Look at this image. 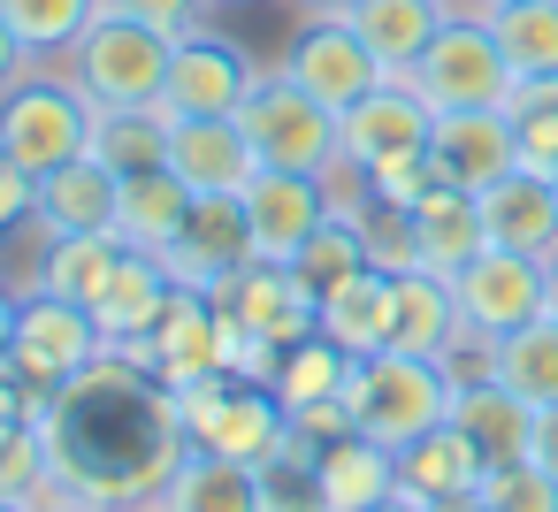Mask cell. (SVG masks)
<instances>
[{"instance_id":"6da1fadb","label":"cell","mask_w":558,"mask_h":512,"mask_svg":"<svg viewBox=\"0 0 558 512\" xmlns=\"http://www.w3.org/2000/svg\"><path fill=\"white\" fill-rule=\"evenodd\" d=\"M32 420L54 443L62 497L100 512H154L177 459L192 451L177 390L131 352H100L62 390H32Z\"/></svg>"},{"instance_id":"7a4b0ae2","label":"cell","mask_w":558,"mask_h":512,"mask_svg":"<svg viewBox=\"0 0 558 512\" xmlns=\"http://www.w3.org/2000/svg\"><path fill=\"white\" fill-rule=\"evenodd\" d=\"M169 32L123 16V9H100L93 32L62 54V77L93 100V115H123V108H161V85H169Z\"/></svg>"},{"instance_id":"3957f363","label":"cell","mask_w":558,"mask_h":512,"mask_svg":"<svg viewBox=\"0 0 558 512\" xmlns=\"http://www.w3.org/2000/svg\"><path fill=\"white\" fill-rule=\"evenodd\" d=\"M451 375L436 367V359H421V352H367V359H352V375H344V405H352V428L360 436H375V443H390V451H405L413 436H428V428H444L451 420Z\"/></svg>"},{"instance_id":"277c9868","label":"cell","mask_w":558,"mask_h":512,"mask_svg":"<svg viewBox=\"0 0 558 512\" xmlns=\"http://www.w3.org/2000/svg\"><path fill=\"white\" fill-rule=\"evenodd\" d=\"M0 154H9L16 169H32V176L93 154V100L70 77L24 70L9 93H0Z\"/></svg>"},{"instance_id":"5b68a950","label":"cell","mask_w":558,"mask_h":512,"mask_svg":"<svg viewBox=\"0 0 558 512\" xmlns=\"http://www.w3.org/2000/svg\"><path fill=\"white\" fill-rule=\"evenodd\" d=\"M398 85H413L436 115H459V108H505L520 77H512V62H505V47H497L489 16H466V9H459Z\"/></svg>"},{"instance_id":"8992f818","label":"cell","mask_w":558,"mask_h":512,"mask_svg":"<svg viewBox=\"0 0 558 512\" xmlns=\"http://www.w3.org/2000/svg\"><path fill=\"white\" fill-rule=\"evenodd\" d=\"M177 405H184V436L199 443V451H222V459H238V466H260L283 436H291V413H283V398L268 390V382H245V375H207V382H192V390H177Z\"/></svg>"},{"instance_id":"52a82bcc","label":"cell","mask_w":558,"mask_h":512,"mask_svg":"<svg viewBox=\"0 0 558 512\" xmlns=\"http://www.w3.org/2000/svg\"><path fill=\"white\" fill-rule=\"evenodd\" d=\"M238 131L253 138L260 169H299V176H329L344 161L337 146V108H322L314 93H299L283 70L253 85V100L238 108Z\"/></svg>"},{"instance_id":"ba28073f","label":"cell","mask_w":558,"mask_h":512,"mask_svg":"<svg viewBox=\"0 0 558 512\" xmlns=\"http://www.w3.org/2000/svg\"><path fill=\"white\" fill-rule=\"evenodd\" d=\"M100 352H108V337H100L93 306H77V298H54V291H39V283L16 298L9 367H16L32 390H62V382H70V375H85Z\"/></svg>"},{"instance_id":"9c48e42d","label":"cell","mask_w":558,"mask_h":512,"mask_svg":"<svg viewBox=\"0 0 558 512\" xmlns=\"http://www.w3.org/2000/svg\"><path fill=\"white\" fill-rule=\"evenodd\" d=\"M207 298H215V314H222L230 352H238V344H276V352H291L299 337H314V329H322L314 298L299 291V276H291L283 260H245V268H238V276H222Z\"/></svg>"},{"instance_id":"30bf717a","label":"cell","mask_w":558,"mask_h":512,"mask_svg":"<svg viewBox=\"0 0 558 512\" xmlns=\"http://www.w3.org/2000/svg\"><path fill=\"white\" fill-rule=\"evenodd\" d=\"M253 85H260V70H253V54L238 47V39H222V32H184L177 47H169V85H161V115L169 123H199V115H238L245 100H253Z\"/></svg>"},{"instance_id":"8fae6325","label":"cell","mask_w":558,"mask_h":512,"mask_svg":"<svg viewBox=\"0 0 558 512\" xmlns=\"http://www.w3.org/2000/svg\"><path fill=\"white\" fill-rule=\"evenodd\" d=\"M283 77L299 85V93H314L322 108H360L390 70L367 54V39L344 24V16H306L299 24V39H291V54H283Z\"/></svg>"},{"instance_id":"7c38bea8","label":"cell","mask_w":558,"mask_h":512,"mask_svg":"<svg viewBox=\"0 0 558 512\" xmlns=\"http://www.w3.org/2000/svg\"><path fill=\"white\" fill-rule=\"evenodd\" d=\"M451 298H459V321H466V329L512 337L520 321L543 314V298H550V260H527V253L482 245V253L451 276Z\"/></svg>"},{"instance_id":"4fadbf2b","label":"cell","mask_w":558,"mask_h":512,"mask_svg":"<svg viewBox=\"0 0 558 512\" xmlns=\"http://www.w3.org/2000/svg\"><path fill=\"white\" fill-rule=\"evenodd\" d=\"M154 260H161V276H169L177 291H215L222 276H238L245 260H260V253H253L245 199H238V192H207V199H192V222H184L177 245H161Z\"/></svg>"},{"instance_id":"5bb4252c","label":"cell","mask_w":558,"mask_h":512,"mask_svg":"<svg viewBox=\"0 0 558 512\" xmlns=\"http://www.w3.org/2000/svg\"><path fill=\"white\" fill-rule=\"evenodd\" d=\"M428 131H436V108L413 93V85H398V77H383L360 108H344L337 115V146H344V169H383V161H405V154H428Z\"/></svg>"},{"instance_id":"9a60e30c","label":"cell","mask_w":558,"mask_h":512,"mask_svg":"<svg viewBox=\"0 0 558 512\" xmlns=\"http://www.w3.org/2000/svg\"><path fill=\"white\" fill-rule=\"evenodd\" d=\"M131 359H146L169 390H192V382L222 375V367H230V337H222L215 298H207V291H169L161 321L146 329V344H138Z\"/></svg>"},{"instance_id":"2e32d148","label":"cell","mask_w":558,"mask_h":512,"mask_svg":"<svg viewBox=\"0 0 558 512\" xmlns=\"http://www.w3.org/2000/svg\"><path fill=\"white\" fill-rule=\"evenodd\" d=\"M238 199H245V222H253V253L260 260H283V268L337 215L329 207V176H299V169H253V184Z\"/></svg>"},{"instance_id":"e0dca14e","label":"cell","mask_w":558,"mask_h":512,"mask_svg":"<svg viewBox=\"0 0 558 512\" xmlns=\"http://www.w3.org/2000/svg\"><path fill=\"white\" fill-rule=\"evenodd\" d=\"M116 192H123V176L100 154H77V161H62V169L39 176L32 222L47 237H116Z\"/></svg>"},{"instance_id":"ac0fdd59","label":"cell","mask_w":558,"mask_h":512,"mask_svg":"<svg viewBox=\"0 0 558 512\" xmlns=\"http://www.w3.org/2000/svg\"><path fill=\"white\" fill-rule=\"evenodd\" d=\"M482 474H489V451H482L459 420H444V428H428V436H413V443L398 451V489L421 497V504H436V512L474 504V497H482Z\"/></svg>"},{"instance_id":"d6986e66","label":"cell","mask_w":558,"mask_h":512,"mask_svg":"<svg viewBox=\"0 0 558 512\" xmlns=\"http://www.w3.org/2000/svg\"><path fill=\"white\" fill-rule=\"evenodd\" d=\"M428 154H436V169H444L459 192H489L497 176L520 169V146H512V115H505V108H459V115H436Z\"/></svg>"},{"instance_id":"ffe728a7","label":"cell","mask_w":558,"mask_h":512,"mask_svg":"<svg viewBox=\"0 0 558 512\" xmlns=\"http://www.w3.org/2000/svg\"><path fill=\"white\" fill-rule=\"evenodd\" d=\"M169 169L207 199V192H245L260 154L238 131V115H199V123H169Z\"/></svg>"},{"instance_id":"44dd1931","label":"cell","mask_w":558,"mask_h":512,"mask_svg":"<svg viewBox=\"0 0 558 512\" xmlns=\"http://www.w3.org/2000/svg\"><path fill=\"white\" fill-rule=\"evenodd\" d=\"M474 199H482V230H489V245L527 253V260H550V253H558V184H550V176L512 169V176H497V184L474 192Z\"/></svg>"},{"instance_id":"7402d4cb","label":"cell","mask_w":558,"mask_h":512,"mask_svg":"<svg viewBox=\"0 0 558 512\" xmlns=\"http://www.w3.org/2000/svg\"><path fill=\"white\" fill-rule=\"evenodd\" d=\"M451 16H459V0H352V9H344V24L367 39V54L390 77H405Z\"/></svg>"},{"instance_id":"603a6c76","label":"cell","mask_w":558,"mask_h":512,"mask_svg":"<svg viewBox=\"0 0 558 512\" xmlns=\"http://www.w3.org/2000/svg\"><path fill=\"white\" fill-rule=\"evenodd\" d=\"M169 291H177V283L161 276V260H154V253H131V245H123L116 276H108V283H100V298H93V321H100L108 352H138V344H146V329L161 321Z\"/></svg>"},{"instance_id":"cb8c5ba5","label":"cell","mask_w":558,"mask_h":512,"mask_svg":"<svg viewBox=\"0 0 558 512\" xmlns=\"http://www.w3.org/2000/svg\"><path fill=\"white\" fill-rule=\"evenodd\" d=\"M192 184L177 176V169H146V176H123V192H116V237L131 245V253H161V245H177V230L192 222Z\"/></svg>"},{"instance_id":"d4e9b609","label":"cell","mask_w":558,"mask_h":512,"mask_svg":"<svg viewBox=\"0 0 558 512\" xmlns=\"http://www.w3.org/2000/svg\"><path fill=\"white\" fill-rule=\"evenodd\" d=\"M413 245H421V268H428V276H459V268L489 245L482 199L459 192V184H436L428 199H413Z\"/></svg>"},{"instance_id":"484cf974","label":"cell","mask_w":558,"mask_h":512,"mask_svg":"<svg viewBox=\"0 0 558 512\" xmlns=\"http://www.w3.org/2000/svg\"><path fill=\"white\" fill-rule=\"evenodd\" d=\"M390 321H398V276H383V268H360L352 283H337L322 298V337H337L352 359L390 352Z\"/></svg>"},{"instance_id":"4316f807","label":"cell","mask_w":558,"mask_h":512,"mask_svg":"<svg viewBox=\"0 0 558 512\" xmlns=\"http://www.w3.org/2000/svg\"><path fill=\"white\" fill-rule=\"evenodd\" d=\"M383 497H398V451L390 443H375L360 428L322 443V504L329 512H367Z\"/></svg>"},{"instance_id":"83f0119b","label":"cell","mask_w":558,"mask_h":512,"mask_svg":"<svg viewBox=\"0 0 558 512\" xmlns=\"http://www.w3.org/2000/svg\"><path fill=\"white\" fill-rule=\"evenodd\" d=\"M161 512H260V481H253V466L192 443L161 489Z\"/></svg>"},{"instance_id":"f1b7e54d","label":"cell","mask_w":558,"mask_h":512,"mask_svg":"<svg viewBox=\"0 0 558 512\" xmlns=\"http://www.w3.org/2000/svg\"><path fill=\"white\" fill-rule=\"evenodd\" d=\"M459 337V298H451V276H398V321H390V344L398 352H421V359H444V344Z\"/></svg>"},{"instance_id":"f546056e","label":"cell","mask_w":558,"mask_h":512,"mask_svg":"<svg viewBox=\"0 0 558 512\" xmlns=\"http://www.w3.org/2000/svg\"><path fill=\"white\" fill-rule=\"evenodd\" d=\"M451 420L489 451V466L497 459H527V436H535V405L527 398H512L505 382H482V390H459L451 398Z\"/></svg>"},{"instance_id":"4dcf8cb0","label":"cell","mask_w":558,"mask_h":512,"mask_svg":"<svg viewBox=\"0 0 558 512\" xmlns=\"http://www.w3.org/2000/svg\"><path fill=\"white\" fill-rule=\"evenodd\" d=\"M344 375H352V352L337 344V337H299L291 352H283V367H276V398H283V413H306V405H329V398H344Z\"/></svg>"},{"instance_id":"1f68e13d","label":"cell","mask_w":558,"mask_h":512,"mask_svg":"<svg viewBox=\"0 0 558 512\" xmlns=\"http://www.w3.org/2000/svg\"><path fill=\"white\" fill-rule=\"evenodd\" d=\"M497 382H505L512 398H527L535 413L558 405V321H550V314L520 321V329L497 344Z\"/></svg>"},{"instance_id":"d6a6232c","label":"cell","mask_w":558,"mask_h":512,"mask_svg":"<svg viewBox=\"0 0 558 512\" xmlns=\"http://www.w3.org/2000/svg\"><path fill=\"white\" fill-rule=\"evenodd\" d=\"M116 260H123V237H47V253H39V291H54V298H77V306H93L100 298V283L116 276Z\"/></svg>"},{"instance_id":"836d02e7","label":"cell","mask_w":558,"mask_h":512,"mask_svg":"<svg viewBox=\"0 0 558 512\" xmlns=\"http://www.w3.org/2000/svg\"><path fill=\"white\" fill-rule=\"evenodd\" d=\"M0 16H9V32L24 39L32 62H62V54L93 32L100 0H0Z\"/></svg>"},{"instance_id":"e575fe53","label":"cell","mask_w":558,"mask_h":512,"mask_svg":"<svg viewBox=\"0 0 558 512\" xmlns=\"http://www.w3.org/2000/svg\"><path fill=\"white\" fill-rule=\"evenodd\" d=\"M93 154L116 176H146L169 169V115L161 108H123V115H93Z\"/></svg>"},{"instance_id":"d590c367","label":"cell","mask_w":558,"mask_h":512,"mask_svg":"<svg viewBox=\"0 0 558 512\" xmlns=\"http://www.w3.org/2000/svg\"><path fill=\"white\" fill-rule=\"evenodd\" d=\"M260 481V512H329L322 504V443H306L299 428L253 466Z\"/></svg>"},{"instance_id":"8d00e7d4","label":"cell","mask_w":558,"mask_h":512,"mask_svg":"<svg viewBox=\"0 0 558 512\" xmlns=\"http://www.w3.org/2000/svg\"><path fill=\"white\" fill-rule=\"evenodd\" d=\"M512 77H558V0H512L489 16Z\"/></svg>"},{"instance_id":"74e56055","label":"cell","mask_w":558,"mask_h":512,"mask_svg":"<svg viewBox=\"0 0 558 512\" xmlns=\"http://www.w3.org/2000/svg\"><path fill=\"white\" fill-rule=\"evenodd\" d=\"M367 268V245H360V222H344V215H329L306 245H299V260H291V276H299V291L314 298V314H322V298L337 291V283H352Z\"/></svg>"},{"instance_id":"f35d334b","label":"cell","mask_w":558,"mask_h":512,"mask_svg":"<svg viewBox=\"0 0 558 512\" xmlns=\"http://www.w3.org/2000/svg\"><path fill=\"white\" fill-rule=\"evenodd\" d=\"M512 146H520V169L527 176H558V77H520L512 100Z\"/></svg>"},{"instance_id":"ab89813d","label":"cell","mask_w":558,"mask_h":512,"mask_svg":"<svg viewBox=\"0 0 558 512\" xmlns=\"http://www.w3.org/2000/svg\"><path fill=\"white\" fill-rule=\"evenodd\" d=\"M47 489H62L54 481V443H47V428L39 420H0V497H16V504H47Z\"/></svg>"},{"instance_id":"60d3db41","label":"cell","mask_w":558,"mask_h":512,"mask_svg":"<svg viewBox=\"0 0 558 512\" xmlns=\"http://www.w3.org/2000/svg\"><path fill=\"white\" fill-rule=\"evenodd\" d=\"M360 245H367V268H383V276H413V268H421V245H413V207L367 199V215H360Z\"/></svg>"},{"instance_id":"b9f144b4","label":"cell","mask_w":558,"mask_h":512,"mask_svg":"<svg viewBox=\"0 0 558 512\" xmlns=\"http://www.w3.org/2000/svg\"><path fill=\"white\" fill-rule=\"evenodd\" d=\"M482 504L489 512H558V474H543L535 459H497L482 474Z\"/></svg>"},{"instance_id":"7bdbcfd3","label":"cell","mask_w":558,"mask_h":512,"mask_svg":"<svg viewBox=\"0 0 558 512\" xmlns=\"http://www.w3.org/2000/svg\"><path fill=\"white\" fill-rule=\"evenodd\" d=\"M497 344H505V337H489V329H466V321H459V337L444 344V359H436V367L451 375V390H482V382H497Z\"/></svg>"},{"instance_id":"ee69618b","label":"cell","mask_w":558,"mask_h":512,"mask_svg":"<svg viewBox=\"0 0 558 512\" xmlns=\"http://www.w3.org/2000/svg\"><path fill=\"white\" fill-rule=\"evenodd\" d=\"M100 9H123V16H138V24H154V32H169V39H184V32H199V24H207L215 0H100Z\"/></svg>"},{"instance_id":"f6af8a7d","label":"cell","mask_w":558,"mask_h":512,"mask_svg":"<svg viewBox=\"0 0 558 512\" xmlns=\"http://www.w3.org/2000/svg\"><path fill=\"white\" fill-rule=\"evenodd\" d=\"M32 199H39V176L0 154V237H9L16 222H32Z\"/></svg>"},{"instance_id":"bcb514c9","label":"cell","mask_w":558,"mask_h":512,"mask_svg":"<svg viewBox=\"0 0 558 512\" xmlns=\"http://www.w3.org/2000/svg\"><path fill=\"white\" fill-rule=\"evenodd\" d=\"M527 459H535L543 474H558V405H543V413H535V436H527Z\"/></svg>"},{"instance_id":"7dc6e473","label":"cell","mask_w":558,"mask_h":512,"mask_svg":"<svg viewBox=\"0 0 558 512\" xmlns=\"http://www.w3.org/2000/svg\"><path fill=\"white\" fill-rule=\"evenodd\" d=\"M0 420H32V382L16 367H0Z\"/></svg>"},{"instance_id":"c3c4849f","label":"cell","mask_w":558,"mask_h":512,"mask_svg":"<svg viewBox=\"0 0 558 512\" xmlns=\"http://www.w3.org/2000/svg\"><path fill=\"white\" fill-rule=\"evenodd\" d=\"M24 70H32V54H24V39L9 32V16H0V93H9V85H16Z\"/></svg>"},{"instance_id":"681fc988","label":"cell","mask_w":558,"mask_h":512,"mask_svg":"<svg viewBox=\"0 0 558 512\" xmlns=\"http://www.w3.org/2000/svg\"><path fill=\"white\" fill-rule=\"evenodd\" d=\"M9 337H16V298L0 291V367H9Z\"/></svg>"},{"instance_id":"f907efd6","label":"cell","mask_w":558,"mask_h":512,"mask_svg":"<svg viewBox=\"0 0 558 512\" xmlns=\"http://www.w3.org/2000/svg\"><path fill=\"white\" fill-rule=\"evenodd\" d=\"M367 512H436V504H421V497H405V489H398V497H383V504H367Z\"/></svg>"},{"instance_id":"816d5d0a","label":"cell","mask_w":558,"mask_h":512,"mask_svg":"<svg viewBox=\"0 0 558 512\" xmlns=\"http://www.w3.org/2000/svg\"><path fill=\"white\" fill-rule=\"evenodd\" d=\"M299 9H306V16H344L352 0H299Z\"/></svg>"},{"instance_id":"f5cc1de1","label":"cell","mask_w":558,"mask_h":512,"mask_svg":"<svg viewBox=\"0 0 558 512\" xmlns=\"http://www.w3.org/2000/svg\"><path fill=\"white\" fill-rule=\"evenodd\" d=\"M466 16H497V9H512V0H459Z\"/></svg>"},{"instance_id":"db71d44e","label":"cell","mask_w":558,"mask_h":512,"mask_svg":"<svg viewBox=\"0 0 558 512\" xmlns=\"http://www.w3.org/2000/svg\"><path fill=\"white\" fill-rule=\"evenodd\" d=\"M543 314L558 321V253H550V298H543Z\"/></svg>"},{"instance_id":"11a10c76","label":"cell","mask_w":558,"mask_h":512,"mask_svg":"<svg viewBox=\"0 0 558 512\" xmlns=\"http://www.w3.org/2000/svg\"><path fill=\"white\" fill-rule=\"evenodd\" d=\"M47 512H100V504H77V497H62V504H47Z\"/></svg>"},{"instance_id":"9f6ffc18","label":"cell","mask_w":558,"mask_h":512,"mask_svg":"<svg viewBox=\"0 0 558 512\" xmlns=\"http://www.w3.org/2000/svg\"><path fill=\"white\" fill-rule=\"evenodd\" d=\"M0 512H32V504H16V497H0Z\"/></svg>"},{"instance_id":"6f0895ef","label":"cell","mask_w":558,"mask_h":512,"mask_svg":"<svg viewBox=\"0 0 558 512\" xmlns=\"http://www.w3.org/2000/svg\"><path fill=\"white\" fill-rule=\"evenodd\" d=\"M451 512H489V504H482V497H474V504H451Z\"/></svg>"},{"instance_id":"680465c9","label":"cell","mask_w":558,"mask_h":512,"mask_svg":"<svg viewBox=\"0 0 558 512\" xmlns=\"http://www.w3.org/2000/svg\"><path fill=\"white\" fill-rule=\"evenodd\" d=\"M215 9H222V0H215Z\"/></svg>"},{"instance_id":"91938a15","label":"cell","mask_w":558,"mask_h":512,"mask_svg":"<svg viewBox=\"0 0 558 512\" xmlns=\"http://www.w3.org/2000/svg\"><path fill=\"white\" fill-rule=\"evenodd\" d=\"M550 184H558V176H550Z\"/></svg>"},{"instance_id":"94428289","label":"cell","mask_w":558,"mask_h":512,"mask_svg":"<svg viewBox=\"0 0 558 512\" xmlns=\"http://www.w3.org/2000/svg\"><path fill=\"white\" fill-rule=\"evenodd\" d=\"M154 512H161V504H154Z\"/></svg>"}]
</instances>
